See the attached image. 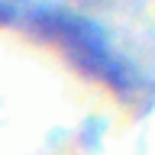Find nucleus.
Wrapping results in <instances>:
<instances>
[{"instance_id": "obj_1", "label": "nucleus", "mask_w": 155, "mask_h": 155, "mask_svg": "<svg viewBox=\"0 0 155 155\" xmlns=\"http://www.w3.org/2000/svg\"><path fill=\"white\" fill-rule=\"evenodd\" d=\"M19 23H26L29 29H36L45 39H52L55 45H61L87 74L100 78L104 84H113L116 91H123L133 81L129 71H126V65L120 58H113V52L107 48V42L87 26L84 19L58 13V10H32L26 16H19Z\"/></svg>"}]
</instances>
